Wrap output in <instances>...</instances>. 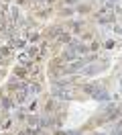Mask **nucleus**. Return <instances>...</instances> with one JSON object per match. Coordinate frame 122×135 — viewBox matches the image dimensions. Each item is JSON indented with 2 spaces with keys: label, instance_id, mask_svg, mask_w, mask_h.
Masks as SVG:
<instances>
[{
  "label": "nucleus",
  "instance_id": "obj_6",
  "mask_svg": "<svg viewBox=\"0 0 122 135\" xmlns=\"http://www.w3.org/2000/svg\"><path fill=\"white\" fill-rule=\"evenodd\" d=\"M39 90H41L39 84H29V94H31V98L35 96V94H39Z\"/></svg>",
  "mask_w": 122,
  "mask_h": 135
},
{
  "label": "nucleus",
  "instance_id": "obj_11",
  "mask_svg": "<svg viewBox=\"0 0 122 135\" xmlns=\"http://www.w3.org/2000/svg\"><path fill=\"white\" fill-rule=\"evenodd\" d=\"M120 88H122V80H120Z\"/></svg>",
  "mask_w": 122,
  "mask_h": 135
},
{
  "label": "nucleus",
  "instance_id": "obj_5",
  "mask_svg": "<svg viewBox=\"0 0 122 135\" xmlns=\"http://www.w3.org/2000/svg\"><path fill=\"white\" fill-rule=\"evenodd\" d=\"M100 70H102V66H100V64H92V66H89V68H83L81 72H83L86 76H92V74H98Z\"/></svg>",
  "mask_w": 122,
  "mask_h": 135
},
{
  "label": "nucleus",
  "instance_id": "obj_8",
  "mask_svg": "<svg viewBox=\"0 0 122 135\" xmlns=\"http://www.w3.org/2000/svg\"><path fill=\"white\" fill-rule=\"evenodd\" d=\"M8 86H10V88H23V86H24V82H23V80L18 82L16 78H12V80H10V84H8Z\"/></svg>",
  "mask_w": 122,
  "mask_h": 135
},
{
  "label": "nucleus",
  "instance_id": "obj_3",
  "mask_svg": "<svg viewBox=\"0 0 122 135\" xmlns=\"http://www.w3.org/2000/svg\"><path fill=\"white\" fill-rule=\"evenodd\" d=\"M79 57H81V55H79V53H77L75 49H73L71 45H67V47H65V51H63V59H69V61H77Z\"/></svg>",
  "mask_w": 122,
  "mask_h": 135
},
{
  "label": "nucleus",
  "instance_id": "obj_4",
  "mask_svg": "<svg viewBox=\"0 0 122 135\" xmlns=\"http://www.w3.org/2000/svg\"><path fill=\"white\" fill-rule=\"evenodd\" d=\"M83 68V59H77V61H71L69 66L65 68V74H75V72H81Z\"/></svg>",
  "mask_w": 122,
  "mask_h": 135
},
{
  "label": "nucleus",
  "instance_id": "obj_7",
  "mask_svg": "<svg viewBox=\"0 0 122 135\" xmlns=\"http://www.w3.org/2000/svg\"><path fill=\"white\" fill-rule=\"evenodd\" d=\"M53 88H69V82L67 80H57V82H53Z\"/></svg>",
  "mask_w": 122,
  "mask_h": 135
},
{
  "label": "nucleus",
  "instance_id": "obj_1",
  "mask_svg": "<svg viewBox=\"0 0 122 135\" xmlns=\"http://www.w3.org/2000/svg\"><path fill=\"white\" fill-rule=\"evenodd\" d=\"M86 90H88V92L92 94L96 100H100V102H108V100H110V94L106 92L102 86H88Z\"/></svg>",
  "mask_w": 122,
  "mask_h": 135
},
{
  "label": "nucleus",
  "instance_id": "obj_9",
  "mask_svg": "<svg viewBox=\"0 0 122 135\" xmlns=\"http://www.w3.org/2000/svg\"><path fill=\"white\" fill-rule=\"evenodd\" d=\"M0 104H2V109H4V110H10V109H12V102L8 100V98H2Z\"/></svg>",
  "mask_w": 122,
  "mask_h": 135
},
{
  "label": "nucleus",
  "instance_id": "obj_10",
  "mask_svg": "<svg viewBox=\"0 0 122 135\" xmlns=\"http://www.w3.org/2000/svg\"><path fill=\"white\" fill-rule=\"evenodd\" d=\"M37 2H39V4H49L51 0H37Z\"/></svg>",
  "mask_w": 122,
  "mask_h": 135
},
{
  "label": "nucleus",
  "instance_id": "obj_2",
  "mask_svg": "<svg viewBox=\"0 0 122 135\" xmlns=\"http://www.w3.org/2000/svg\"><path fill=\"white\" fill-rule=\"evenodd\" d=\"M53 96L55 98H61V100H71V90L69 88H53Z\"/></svg>",
  "mask_w": 122,
  "mask_h": 135
}]
</instances>
